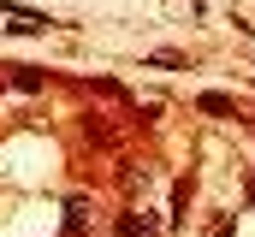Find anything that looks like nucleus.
Segmentation results:
<instances>
[{
	"label": "nucleus",
	"mask_w": 255,
	"mask_h": 237,
	"mask_svg": "<svg viewBox=\"0 0 255 237\" xmlns=\"http://www.w3.org/2000/svg\"><path fill=\"white\" fill-rule=\"evenodd\" d=\"M196 107H202V113H214V118L238 113V101H232V95H220V89H208V95H196Z\"/></svg>",
	"instance_id": "obj_1"
},
{
	"label": "nucleus",
	"mask_w": 255,
	"mask_h": 237,
	"mask_svg": "<svg viewBox=\"0 0 255 237\" xmlns=\"http://www.w3.org/2000/svg\"><path fill=\"white\" fill-rule=\"evenodd\" d=\"M154 232V220H142V214H125L119 220V237H148Z\"/></svg>",
	"instance_id": "obj_2"
},
{
	"label": "nucleus",
	"mask_w": 255,
	"mask_h": 237,
	"mask_svg": "<svg viewBox=\"0 0 255 237\" xmlns=\"http://www.w3.org/2000/svg\"><path fill=\"white\" fill-rule=\"evenodd\" d=\"M12 83H18V89H30V95H36V89H42V71H30V65H12Z\"/></svg>",
	"instance_id": "obj_3"
},
{
	"label": "nucleus",
	"mask_w": 255,
	"mask_h": 237,
	"mask_svg": "<svg viewBox=\"0 0 255 237\" xmlns=\"http://www.w3.org/2000/svg\"><path fill=\"white\" fill-rule=\"evenodd\" d=\"M184 208H190V178L172 190V226H184Z\"/></svg>",
	"instance_id": "obj_4"
},
{
	"label": "nucleus",
	"mask_w": 255,
	"mask_h": 237,
	"mask_svg": "<svg viewBox=\"0 0 255 237\" xmlns=\"http://www.w3.org/2000/svg\"><path fill=\"white\" fill-rule=\"evenodd\" d=\"M83 226H89V220H83V202H71V208H65V232L77 237V232H83Z\"/></svg>",
	"instance_id": "obj_5"
},
{
	"label": "nucleus",
	"mask_w": 255,
	"mask_h": 237,
	"mask_svg": "<svg viewBox=\"0 0 255 237\" xmlns=\"http://www.w3.org/2000/svg\"><path fill=\"white\" fill-rule=\"evenodd\" d=\"M208 237H238V220H220V226H214Z\"/></svg>",
	"instance_id": "obj_6"
}]
</instances>
